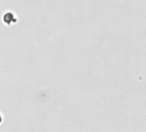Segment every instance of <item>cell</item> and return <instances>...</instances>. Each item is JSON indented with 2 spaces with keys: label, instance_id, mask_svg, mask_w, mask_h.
I'll list each match as a JSON object with an SVG mask.
<instances>
[{
  "label": "cell",
  "instance_id": "6da1fadb",
  "mask_svg": "<svg viewBox=\"0 0 146 132\" xmlns=\"http://www.w3.org/2000/svg\"><path fill=\"white\" fill-rule=\"evenodd\" d=\"M4 21L5 23L7 24H11V22H17V19L15 18L14 15L11 12H8L6 13L5 16H4Z\"/></svg>",
  "mask_w": 146,
  "mask_h": 132
},
{
  "label": "cell",
  "instance_id": "7a4b0ae2",
  "mask_svg": "<svg viewBox=\"0 0 146 132\" xmlns=\"http://www.w3.org/2000/svg\"><path fill=\"white\" fill-rule=\"evenodd\" d=\"M1 122H2V116L0 115V123H1Z\"/></svg>",
  "mask_w": 146,
  "mask_h": 132
}]
</instances>
